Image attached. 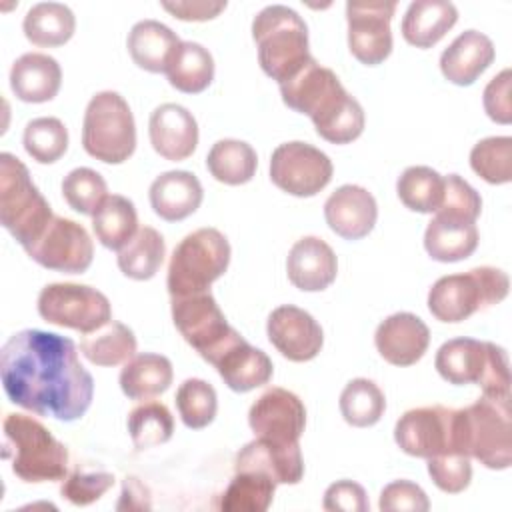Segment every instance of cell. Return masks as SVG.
Segmentation results:
<instances>
[{
	"mask_svg": "<svg viewBox=\"0 0 512 512\" xmlns=\"http://www.w3.org/2000/svg\"><path fill=\"white\" fill-rule=\"evenodd\" d=\"M0 378L12 404L64 422L82 418L94 396L76 344L56 332L28 328L12 334L0 350Z\"/></svg>",
	"mask_w": 512,
	"mask_h": 512,
	"instance_id": "obj_1",
	"label": "cell"
},
{
	"mask_svg": "<svg viewBox=\"0 0 512 512\" xmlns=\"http://www.w3.org/2000/svg\"><path fill=\"white\" fill-rule=\"evenodd\" d=\"M288 108L310 116L316 132L332 144H348L364 130V110L346 92L338 76L310 58L292 78L280 84Z\"/></svg>",
	"mask_w": 512,
	"mask_h": 512,
	"instance_id": "obj_2",
	"label": "cell"
},
{
	"mask_svg": "<svg viewBox=\"0 0 512 512\" xmlns=\"http://www.w3.org/2000/svg\"><path fill=\"white\" fill-rule=\"evenodd\" d=\"M454 444L460 454L476 458L492 470L512 464L510 398L482 396L462 410H454Z\"/></svg>",
	"mask_w": 512,
	"mask_h": 512,
	"instance_id": "obj_3",
	"label": "cell"
},
{
	"mask_svg": "<svg viewBox=\"0 0 512 512\" xmlns=\"http://www.w3.org/2000/svg\"><path fill=\"white\" fill-rule=\"evenodd\" d=\"M2 456L24 482H52L68 474V450L52 432L32 416L6 414L2 422Z\"/></svg>",
	"mask_w": 512,
	"mask_h": 512,
	"instance_id": "obj_4",
	"label": "cell"
},
{
	"mask_svg": "<svg viewBox=\"0 0 512 512\" xmlns=\"http://www.w3.org/2000/svg\"><path fill=\"white\" fill-rule=\"evenodd\" d=\"M252 38L258 64L278 84L292 78L312 56L308 52V26L302 16L282 4L262 8L252 20Z\"/></svg>",
	"mask_w": 512,
	"mask_h": 512,
	"instance_id": "obj_5",
	"label": "cell"
},
{
	"mask_svg": "<svg viewBox=\"0 0 512 512\" xmlns=\"http://www.w3.org/2000/svg\"><path fill=\"white\" fill-rule=\"evenodd\" d=\"M434 366L450 384H478L482 396L510 398L508 356L502 346L474 338H452L438 348Z\"/></svg>",
	"mask_w": 512,
	"mask_h": 512,
	"instance_id": "obj_6",
	"label": "cell"
},
{
	"mask_svg": "<svg viewBox=\"0 0 512 512\" xmlns=\"http://www.w3.org/2000/svg\"><path fill=\"white\" fill-rule=\"evenodd\" d=\"M54 218L50 204L14 154H0V222L14 240L28 248Z\"/></svg>",
	"mask_w": 512,
	"mask_h": 512,
	"instance_id": "obj_7",
	"label": "cell"
},
{
	"mask_svg": "<svg viewBox=\"0 0 512 512\" xmlns=\"http://www.w3.org/2000/svg\"><path fill=\"white\" fill-rule=\"evenodd\" d=\"M510 280L504 270L478 266L466 274L438 278L428 292V310L440 322H462L474 312L502 302Z\"/></svg>",
	"mask_w": 512,
	"mask_h": 512,
	"instance_id": "obj_8",
	"label": "cell"
},
{
	"mask_svg": "<svg viewBox=\"0 0 512 512\" xmlns=\"http://www.w3.org/2000/svg\"><path fill=\"white\" fill-rule=\"evenodd\" d=\"M230 264V244L216 228H198L184 236L168 264L170 296H188L210 290Z\"/></svg>",
	"mask_w": 512,
	"mask_h": 512,
	"instance_id": "obj_9",
	"label": "cell"
},
{
	"mask_svg": "<svg viewBox=\"0 0 512 512\" xmlns=\"http://www.w3.org/2000/svg\"><path fill=\"white\" fill-rule=\"evenodd\" d=\"M84 150L106 164H122L134 154L136 124L128 102L114 90L90 98L82 122Z\"/></svg>",
	"mask_w": 512,
	"mask_h": 512,
	"instance_id": "obj_10",
	"label": "cell"
},
{
	"mask_svg": "<svg viewBox=\"0 0 512 512\" xmlns=\"http://www.w3.org/2000/svg\"><path fill=\"white\" fill-rule=\"evenodd\" d=\"M38 314L48 324L88 334L112 320L108 298L86 284L54 282L38 294Z\"/></svg>",
	"mask_w": 512,
	"mask_h": 512,
	"instance_id": "obj_11",
	"label": "cell"
},
{
	"mask_svg": "<svg viewBox=\"0 0 512 512\" xmlns=\"http://www.w3.org/2000/svg\"><path fill=\"white\" fill-rule=\"evenodd\" d=\"M332 160L308 142H284L270 158V180L298 198L316 196L332 180Z\"/></svg>",
	"mask_w": 512,
	"mask_h": 512,
	"instance_id": "obj_12",
	"label": "cell"
},
{
	"mask_svg": "<svg viewBox=\"0 0 512 512\" xmlns=\"http://www.w3.org/2000/svg\"><path fill=\"white\" fill-rule=\"evenodd\" d=\"M172 298V320L180 336L206 360L220 350L234 328L226 322L210 290Z\"/></svg>",
	"mask_w": 512,
	"mask_h": 512,
	"instance_id": "obj_13",
	"label": "cell"
},
{
	"mask_svg": "<svg viewBox=\"0 0 512 512\" xmlns=\"http://www.w3.org/2000/svg\"><path fill=\"white\" fill-rule=\"evenodd\" d=\"M24 250L36 264L66 274L86 272L94 256V244L86 228L62 216H54L38 240Z\"/></svg>",
	"mask_w": 512,
	"mask_h": 512,
	"instance_id": "obj_14",
	"label": "cell"
},
{
	"mask_svg": "<svg viewBox=\"0 0 512 512\" xmlns=\"http://www.w3.org/2000/svg\"><path fill=\"white\" fill-rule=\"evenodd\" d=\"M394 440L408 456L426 460L458 452L454 444V408L434 404L404 412L394 426Z\"/></svg>",
	"mask_w": 512,
	"mask_h": 512,
	"instance_id": "obj_15",
	"label": "cell"
},
{
	"mask_svg": "<svg viewBox=\"0 0 512 512\" xmlns=\"http://www.w3.org/2000/svg\"><path fill=\"white\" fill-rule=\"evenodd\" d=\"M396 12V2H348V48L352 56L366 64L376 66L384 62L392 52V30L390 20Z\"/></svg>",
	"mask_w": 512,
	"mask_h": 512,
	"instance_id": "obj_16",
	"label": "cell"
},
{
	"mask_svg": "<svg viewBox=\"0 0 512 512\" xmlns=\"http://www.w3.org/2000/svg\"><path fill=\"white\" fill-rule=\"evenodd\" d=\"M248 424L256 438L298 444L306 426V408L294 392L272 386L250 406Z\"/></svg>",
	"mask_w": 512,
	"mask_h": 512,
	"instance_id": "obj_17",
	"label": "cell"
},
{
	"mask_svg": "<svg viewBox=\"0 0 512 512\" xmlns=\"http://www.w3.org/2000/svg\"><path fill=\"white\" fill-rule=\"evenodd\" d=\"M272 346L292 362H308L318 356L324 344L320 324L306 310L284 304L270 312L266 324Z\"/></svg>",
	"mask_w": 512,
	"mask_h": 512,
	"instance_id": "obj_18",
	"label": "cell"
},
{
	"mask_svg": "<svg viewBox=\"0 0 512 512\" xmlns=\"http://www.w3.org/2000/svg\"><path fill=\"white\" fill-rule=\"evenodd\" d=\"M224 384L234 392H250L272 378L274 366L266 352L250 346L236 330L210 358Z\"/></svg>",
	"mask_w": 512,
	"mask_h": 512,
	"instance_id": "obj_19",
	"label": "cell"
},
{
	"mask_svg": "<svg viewBox=\"0 0 512 512\" xmlns=\"http://www.w3.org/2000/svg\"><path fill=\"white\" fill-rule=\"evenodd\" d=\"M374 344L388 364L412 366L428 350L430 330L416 314L396 312L378 324Z\"/></svg>",
	"mask_w": 512,
	"mask_h": 512,
	"instance_id": "obj_20",
	"label": "cell"
},
{
	"mask_svg": "<svg viewBox=\"0 0 512 512\" xmlns=\"http://www.w3.org/2000/svg\"><path fill=\"white\" fill-rule=\"evenodd\" d=\"M324 218L330 230L338 236L346 240H360L372 232L378 218V206L366 188L358 184H344L328 196L324 204Z\"/></svg>",
	"mask_w": 512,
	"mask_h": 512,
	"instance_id": "obj_21",
	"label": "cell"
},
{
	"mask_svg": "<svg viewBox=\"0 0 512 512\" xmlns=\"http://www.w3.org/2000/svg\"><path fill=\"white\" fill-rule=\"evenodd\" d=\"M152 148L166 160L180 162L192 156L198 144V124L192 112L184 106L166 102L160 104L148 122Z\"/></svg>",
	"mask_w": 512,
	"mask_h": 512,
	"instance_id": "obj_22",
	"label": "cell"
},
{
	"mask_svg": "<svg viewBox=\"0 0 512 512\" xmlns=\"http://www.w3.org/2000/svg\"><path fill=\"white\" fill-rule=\"evenodd\" d=\"M234 472H262L276 484H298L304 476L300 444L254 438L236 454Z\"/></svg>",
	"mask_w": 512,
	"mask_h": 512,
	"instance_id": "obj_23",
	"label": "cell"
},
{
	"mask_svg": "<svg viewBox=\"0 0 512 512\" xmlns=\"http://www.w3.org/2000/svg\"><path fill=\"white\" fill-rule=\"evenodd\" d=\"M288 280L304 292L326 290L338 272L334 250L318 236H304L296 240L286 258Z\"/></svg>",
	"mask_w": 512,
	"mask_h": 512,
	"instance_id": "obj_24",
	"label": "cell"
},
{
	"mask_svg": "<svg viewBox=\"0 0 512 512\" xmlns=\"http://www.w3.org/2000/svg\"><path fill=\"white\" fill-rule=\"evenodd\" d=\"M150 206L166 222H178L194 214L204 198L200 180L188 170H170L150 184Z\"/></svg>",
	"mask_w": 512,
	"mask_h": 512,
	"instance_id": "obj_25",
	"label": "cell"
},
{
	"mask_svg": "<svg viewBox=\"0 0 512 512\" xmlns=\"http://www.w3.org/2000/svg\"><path fill=\"white\" fill-rule=\"evenodd\" d=\"M494 56V44L486 34L466 30L442 52L440 70L448 82L470 86L492 64Z\"/></svg>",
	"mask_w": 512,
	"mask_h": 512,
	"instance_id": "obj_26",
	"label": "cell"
},
{
	"mask_svg": "<svg viewBox=\"0 0 512 512\" xmlns=\"http://www.w3.org/2000/svg\"><path fill=\"white\" fill-rule=\"evenodd\" d=\"M60 84V64L42 52L22 54L10 68V88L22 102H48L58 94Z\"/></svg>",
	"mask_w": 512,
	"mask_h": 512,
	"instance_id": "obj_27",
	"label": "cell"
},
{
	"mask_svg": "<svg viewBox=\"0 0 512 512\" xmlns=\"http://www.w3.org/2000/svg\"><path fill=\"white\" fill-rule=\"evenodd\" d=\"M126 44L138 68L160 74L168 70L182 42L166 24L158 20H140L132 26Z\"/></svg>",
	"mask_w": 512,
	"mask_h": 512,
	"instance_id": "obj_28",
	"label": "cell"
},
{
	"mask_svg": "<svg viewBox=\"0 0 512 512\" xmlns=\"http://www.w3.org/2000/svg\"><path fill=\"white\" fill-rule=\"evenodd\" d=\"M458 10L446 0L410 2L402 18V36L416 48H432L456 24Z\"/></svg>",
	"mask_w": 512,
	"mask_h": 512,
	"instance_id": "obj_29",
	"label": "cell"
},
{
	"mask_svg": "<svg viewBox=\"0 0 512 512\" xmlns=\"http://www.w3.org/2000/svg\"><path fill=\"white\" fill-rule=\"evenodd\" d=\"M478 246L476 222L434 214L424 232V248L432 260L438 262H458L468 256Z\"/></svg>",
	"mask_w": 512,
	"mask_h": 512,
	"instance_id": "obj_30",
	"label": "cell"
},
{
	"mask_svg": "<svg viewBox=\"0 0 512 512\" xmlns=\"http://www.w3.org/2000/svg\"><path fill=\"white\" fill-rule=\"evenodd\" d=\"M172 362L162 354H134L120 372V388L130 400L160 396L172 384Z\"/></svg>",
	"mask_w": 512,
	"mask_h": 512,
	"instance_id": "obj_31",
	"label": "cell"
},
{
	"mask_svg": "<svg viewBox=\"0 0 512 512\" xmlns=\"http://www.w3.org/2000/svg\"><path fill=\"white\" fill-rule=\"evenodd\" d=\"M22 28L24 36L34 46L56 48L72 38L76 30V18L66 4L38 2L26 12Z\"/></svg>",
	"mask_w": 512,
	"mask_h": 512,
	"instance_id": "obj_32",
	"label": "cell"
},
{
	"mask_svg": "<svg viewBox=\"0 0 512 512\" xmlns=\"http://www.w3.org/2000/svg\"><path fill=\"white\" fill-rule=\"evenodd\" d=\"M80 350L84 358L96 366H118L134 356L136 336L126 324L110 320L104 326L84 334L80 340Z\"/></svg>",
	"mask_w": 512,
	"mask_h": 512,
	"instance_id": "obj_33",
	"label": "cell"
},
{
	"mask_svg": "<svg viewBox=\"0 0 512 512\" xmlns=\"http://www.w3.org/2000/svg\"><path fill=\"white\" fill-rule=\"evenodd\" d=\"M258 166L256 150L244 142L234 138L218 140L208 156H206V168L208 172L222 184L228 186H240L252 180Z\"/></svg>",
	"mask_w": 512,
	"mask_h": 512,
	"instance_id": "obj_34",
	"label": "cell"
},
{
	"mask_svg": "<svg viewBox=\"0 0 512 512\" xmlns=\"http://www.w3.org/2000/svg\"><path fill=\"white\" fill-rule=\"evenodd\" d=\"M166 244L162 234L152 226H142L118 250V268L132 280H150L164 262Z\"/></svg>",
	"mask_w": 512,
	"mask_h": 512,
	"instance_id": "obj_35",
	"label": "cell"
},
{
	"mask_svg": "<svg viewBox=\"0 0 512 512\" xmlns=\"http://www.w3.org/2000/svg\"><path fill=\"white\" fill-rule=\"evenodd\" d=\"M98 242L110 250H120L138 232V214L126 196L108 194L92 216Z\"/></svg>",
	"mask_w": 512,
	"mask_h": 512,
	"instance_id": "obj_36",
	"label": "cell"
},
{
	"mask_svg": "<svg viewBox=\"0 0 512 512\" xmlns=\"http://www.w3.org/2000/svg\"><path fill=\"white\" fill-rule=\"evenodd\" d=\"M166 76L176 90L184 94H198L214 80V58L202 44L182 42L166 70Z\"/></svg>",
	"mask_w": 512,
	"mask_h": 512,
	"instance_id": "obj_37",
	"label": "cell"
},
{
	"mask_svg": "<svg viewBox=\"0 0 512 512\" xmlns=\"http://www.w3.org/2000/svg\"><path fill=\"white\" fill-rule=\"evenodd\" d=\"M276 482L262 472H236L220 496L224 512H264L272 504Z\"/></svg>",
	"mask_w": 512,
	"mask_h": 512,
	"instance_id": "obj_38",
	"label": "cell"
},
{
	"mask_svg": "<svg viewBox=\"0 0 512 512\" xmlns=\"http://www.w3.org/2000/svg\"><path fill=\"white\" fill-rule=\"evenodd\" d=\"M400 202L414 212L432 214L444 198V178L430 166H410L396 182Z\"/></svg>",
	"mask_w": 512,
	"mask_h": 512,
	"instance_id": "obj_39",
	"label": "cell"
},
{
	"mask_svg": "<svg viewBox=\"0 0 512 512\" xmlns=\"http://www.w3.org/2000/svg\"><path fill=\"white\" fill-rule=\"evenodd\" d=\"M386 410L384 392L368 378L350 380L340 394L342 418L356 428L374 426Z\"/></svg>",
	"mask_w": 512,
	"mask_h": 512,
	"instance_id": "obj_40",
	"label": "cell"
},
{
	"mask_svg": "<svg viewBox=\"0 0 512 512\" xmlns=\"http://www.w3.org/2000/svg\"><path fill=\"white\" fill-rule=\"evenodd\" d=\"M128 432L136 450H148L172 438L174 418L166 404L148 400L130 410Z\"/></svg>",
	"mask_w": 512,
	"mask_h": 512,
	"instance_id": "obj_41",
	"label": "cell"
},
{
	"mask_svg": "<svg viewBox=\"0 0 512 512\" xmlns=\"http://www.w3.org/2000/svg\"><path fill=\"white\" fill-rule=\"evenodd\" d=\"M22 144L32 160L38 164H52L60 160L68 148V130L54 116L34 118L24 128Z\"/></svg>",
	"mask_w": 512,
	"mask_h": 512,
	"instance_id": "obj_42",
	"label": "cell"
},
{
	"mask_svg": "<svg viewBox=\"0 0 512 512\" xmlns=\"http://www.w3.org/2000/svg\"><path fill=\"white\" fill-rule=\"evenodd\" d=\"M176 408L184 426L206 428L218 410V396L212 384L202 378H188L176 390Z\"/></svg>",
	"mask_w": 512,
	"mask_h": 512,
	"instance_id": "obj_43",
	"label": "cell"
},
{
	"mask_svg": "<svg viewBox=\"0 0 512 512\" xmlns=\"http://www.w3.org/2000/svg\"><path fill=\"white\" fill-rule=\"evenodd\" d=\"M472 170L488 184H506L512 180V138L490 136L474 144L470 152Z\"/></svg>",
	"mask_w": 512,
	"mask_h": 512,
	"instance_id": "obj_44",
	"label": "cell"
},
{
	"mask_svg": "<svg viewBox=\"0 0 512 512\" xmlns=\"http://www.w3.org/2000/svg\"><path fill=\"white\" fill-rule=\"evenodd\" d=\"M62 196L68 206L84 216H94L108 196L106 180L92 168H74L62 180Z\"/></svg>",
	"mask_w": 512,
	"mask_h": 512,
	"instance_id": "obj_45",
	"label": "cell"
},
{
	"mask_svg": "<svg viewBox=\"0 0 512 512\" xmlns=\"http://www.w3.org/2000/svg\"><path fill=\"white\" fill-rule=\"evenodd\" d=\"M112 486L114 474L106 470H88L78 466L62 480L60 494L76 506H88L100 500Z\"/></svg>",
	"mask_w": 512,
	"mask_h": 512,
	"instance_id": "obj_46",
	"label": "cell"
},
{
	"mask_svg": "<svg viewBox=\"0 0 512 512\" xmlns=\"http://www.w3.org/2000/svg\"><path fill=\"white\" fill-rule=\"evenodd\" d=\"M428 474L432 482L446 494H458L470 486L472 464L470 456L446 452L428 458Z\"/></svg>",
	"mask_w": 512,
	"mask_h": 512,
	"instance_id": "obj_47",
	"label": "cell"
},
{
	"mask_svg": "<svg viewBox=\"0 0 512 512\" xmlns=\"http://www.w3.org/2000/svg\"><path fill=\"white\" fill-rule=\"evenodd\" d=\"M482 210L480 194L458 174H448L444 178V198L434 214H444L468 222H476Z\"/></svg>",
	"mask_w": 512,
	"mask_h": 512,
	"instance_id": "obj_48",
	"label": "cell"
},
{
	"mask_svg": "<svg viewBox=\"0 0 512 512\" xmlns=\"http://www.w3.org/2000/svg\"><path fill=\"white\" fill-rule=\"evenodd\" d=\"M378 508L382 512H426L430 508L426 492L410 480H394L380 492Z\"/></svg>",
	"mask_w": 512,
	"mask_h": 512,
	"instance_id": "obj_49",
	"label": "cell"
},
{
	"mask_svg": "<svg viewBox=\"0 0 512 512\" xmlns=\"http://www.w3.org/2000/svg\"><path fill=\"white\" fill-rule=\"evenodd\" d=\"M322 508L330 512H368L370 504L358 482L338 480L326 488Z\"/></svg>",
	"mask_w": 512,
	"mask_h": 512,
	"instance_id": "obj_50",
	"label": "cell"
},
{
	"mask_svg": "<svg viewBox=\"0 0 512 512\" xmlns=\"http://www.w3.org/2000/svg\"><path fill=\"white\" fill-rule=\"evenodd\" d=\"M510 82H512V72L510 68H504L484 88V110L488 118L498 124H510L512 120Z\"/></svg>",
	"mask_w": 512,
	"mask_h": 512,
	"instance_id": "obj_51",
	"label": "cell"
},
{
	"mask_svg": "<svg viewBox=\"0 0 512 512\" xmlns=\"http://www.w3.org/2000/svg\"><path fill=\"white\" fill-rule=\"evenodd\" d=\"M162 8L170 12L178 20H194L204 22L216 18L224 8L226 2H210V0H184V2H162Z\"/></svg>",
	"mask_w": 512,
	"mask_h": 512,
	"instance_id": "obj_52",
	"label": "cell"
},
{
	"mask_svg": "<svg viewBox=\"0 0 512 512\" xmlns=\"http://www.w3.org/2000/svg\"><path fill=\"white\" fill-rule=\"evenodd\" d=\"M150 492L148 488L134 476H128L122 482V494L120 502L116 504V510H150Z\"/></svg>",
	"mask_w": 512,
	"mask_h": 512,
	"instance_id": "obj_53",
	"label": "cell"
}]
</instances>
